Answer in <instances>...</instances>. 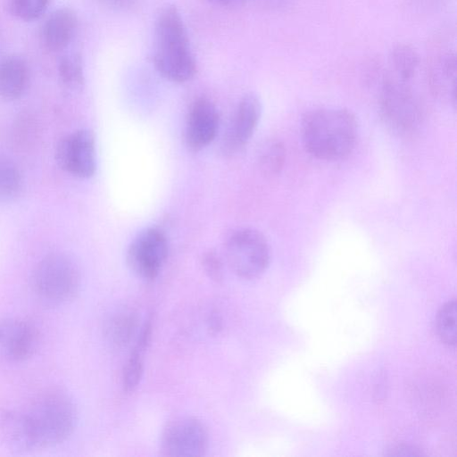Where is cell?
Instances as JSON below:
<instances>
[{"label":"cell","instance_id":"cell-21","mask_svg":"<svg viewBox=\"0 0 457 457\" xmlns=\"http://www.w3.org/2000/svg\"><path fill=\"white\" fill-rule=\"evenodd\" d=\"M286 160L284 145L278 140L266 142L260 149L258 162L262 171L269 176L278 175L283 169Z\"/></svg>","mask_w":457,"mask_h":457},{"label":"cell","instance_id":"cell-17","mask_svg":"<svg viewBox=\"0 0 457 457\" xmlns=\"http://www.w3.org/2000/svg\"><path fill=\"white\" fill-rule=\"evenodd\" d=\"M58 76L62 87L76 92L84 86L85 76L83 62L77 53H69L62 56L58 63Z\"/></svg>","mask_w":457,"mask_h":457},{"label":"cell","instance_id":"cell-23","mask_svg":"<svg viewBox=\"0 0 457 457\" xmlns=\"http://www.w3.org/2000/svg\"><path fill=\"white\" fill-rule=\"evenodd\" d=\"M31 114L21 113L14 121L12 141L19 148H28L36 142L38 135L37 120Z\"/></svg>","mask_w":457,"mask_h":457},{"label":"cell","instance_id":"cell-24","mask_svg":"<svg viewBox=\"0 0 457 457\" xmlns=\"http://www.w3.org/2000/svg\"><path fill=\"white\" fill-rule=\"evenodd\" d=\"M50 0H11L10 6L18 19L31 21L42 16Z\"/></svg>","mask_w":457,"mask_h":457},{"label":"cell","instance_id":"cell-13","mask_svg":"<svg viewBox=\"0 0 457 457\" xmlns=\"http://www.w3.org/2000/svg\"><path fill=\"white\" fill-rule=\"evenodd\" d=\"M77 28L78 17L72 9H56L42 26L41 40L45 48L54 53L62 51L73 40Z\"/></svg>","mask_w":457,"mask_h":457},{"label":"cell","instance_id":"cell-7","mask_svg":"<svg viewBox=\"0 0 457 457\" xmlns=\"http://www.w3.org/2000/svg\"><path fill=\"white\" fill-rule=\"evenodd\" d=\"M209 432L197 418L180 416L170 420L163 428L160 439L162 455L198 457L209 447Z\"/></svg>","mask_w":457,"mask_h":457},{"label":"cell","instance_id":"cell-16","mask_svg":"<svg viewBox=\"0 0 457 457\" xmlns=\"http://www.w3.org/2000/svg\"><path fill=\"white\" fill-rule=\"evenodd\" d=\"M139 317L132 309H120L107 319L104 336L114 348L126 347L139 332Z\"/></svg>","mask_w":457,"mask_h":457},{"label":"cell","instance_id":"cell-8","mask_svg":"<svg viewBox=\"0 0 457 457\" xmlns=\"http://www.w3.org/2000/svg\"><path fill=\"white\" fill-rule=\"evenodd\" d=\"M169 253L168 238L161 228H145L129 244L126 259L131 271L145 280L160 274Z\"/></svg>","mask_w":457,"mask_h":457},{"label":"cell","instance_id":"cell-14","mask_svg":"<svg viewBox=\"0 0 457 457\" xmlns=\"http://www.w3.org/2000/svg\"><path fill=\"white\" fill-rule=\"evenodd\" d=\"M428 81L432 92L439 98L455 103L456 55L443 51L436 54L429 63Z\"/></svg>","mask_w":457,"mask_h":457},{"label":"cell","instance_id":"cell-18","mask_svg":"<svg viewBox=\"0 0 457 457\" xmlns=\"http://www.w3.org/2000/svg\"><path fill=\"white\" fill-rule=\"evenodd\" d=\"M22 187V176L18 165L9 157L0 155V203L18 196Z\"/></svg>","mask_w":457,"mask_h":457},{"label":"cell","instance_id":"cell-12","mask_svg":"<svg viewBox=\"0 0 457 457\" xmlns=\"http://www.w3.org/2000/svg\"><path fill=\"white\" fill-rule=\"evenodd\" d=\"M220 125L215 104L206 98H198L190 106L185 126V142L192 151H200L216 137Z\"/></svg>","mask_w":457,"mask_h":457},{"label":"cell","instance_id":"cell-20","mask_svg":"<svg viewBox=\"0 0 457 457\" xmlns=\"http://www.w3.org/2000/svg\"><path fill=\"white\" fill-rule=\"evenodd\" d=\"M149 342L141 338L136 344L122 370V386L126 392H133L140 383L144 372L143 355Z\"/></svg>","mask_w":457,"mask_h":457},{"label":"cell","instance_id":"cell-27","mask_svg":"<svg viewBox=\"0 0 457 457\" xmlns=\"http://www.w3.org/2000/svg\"><path fill=\"white\" fill-rule=\"evenodd\" d=\"M208 2L220 6H231L242 3L244 0H207Z\"/></svg>","mask_w":457,"mask_h":457},{"label":"cell","instance_id":"cell-5","mask_svg":"<svg viewBox=\"0 0 457 457\" xmlns=\"http://www.w3.org/2000/svg\"><path fill=\"white\" fill-rule=\"evenodd\" d=\"M224 255L230 270L243 279L262 276L270 262V245L262 233L251 228L235 230L226 240Z\"/></svg>","mask_w":457,"mask_h":457},{"label":"cell","instance_id":"cell-26","mask_svg":"<svg viewBox=\"0 0 457 457\" xmlns=\"http://www.w3.org/2000/svg\"><path fill=\"white\" fill-rule=\"evenodd\" d=\"M104 4L108 6L114 8H124L129 6L133 0H101Z\"/></svg>","mask_w":457,"mask_h":457},{"label":"cell","instance_id":"cell-25","mask_svg":"<svg viewBox=\"0 0 457 457\" xmlns=\"http://www.w3.org/2000/svg\"><path fill=\"white\" fill-rule=\"evenodd\" d=\"M201 265L205 274L212 280L220 282L223 278V262L214 250L204 252L201 257Z\"/></svg>","mask_w":457,"mask_h":457},{"label":"cell","instance_id":"cell-15","mask_svg":"<svg viewBox=\"0 0 457 457\" xmlns=\"http://www.w3.org/2000/svg\"><path fill=\"white\" fill-rule=\"evenodd\" d=\"M29 73L27 62L17 55L8 56L0 63V96L15 100L27 88Z\"/></svg>","mask_w":457,"mask_h":457},{"label":"cell","instance_id":"cell-3","mask_svg":"<svg viewBox=\"0 0 457 457\" xmlns=\"http://www.w3.org/2000/svg\"><path fill=\"white\" fill-rule=\"evenodd\" d=\"M358 124L346 109L327 108L309 112L303 120L302 138L306 151L323 161H338L355 147Z\"/></svg>","mask_w":457,"mask_h":457},{"label":"cell","instance_id":"cell-4","mask_svg":"<svg viewBox=\"0 0 457 457\" xmlns=\"http://www.w3.org/2000/svg\"><path fill=\"white\" fill-rule=\"evenodd\" d=\"M31 281L34 293L43 303L59 305L77 295L81 276L77 262L70 255L53 253L37 264Z\"/></svg>","mask_w":457,"mask_h":457},{"label":"cell","instance_id":"cell-22","mask_svg":"<svg viewBox=\"0 0 457 457\" xmlns=\"http://www.w3.org/2000/svg\"><path fill=\"white\" fill-rule=\"evenodd\" d=\"M436 332L441 341L454 346L456 344V301H448L436 317Z\"/></svg>","mask_w":457,"mask_h":457},{"label":"cell","instance_id":"cell-2","mask_svg":"<svg viewBox=\"0 0 457 457\" xmlns=\"http://www.w3.org/2000/svg\"><path fill=\"white\" fill-rule=\"evenodd\" d=\"M153 59L157 71L174 83L187 82L196 73L186 25L173 4H166L157 15Z\"/></svg>","mask_w":457,"mask_h":457},{"label":"cell","instance_id":"cell-9","mask_svg":"<svg viewBox=\"0 0 457 457\" xmlns=\"http://www.w3.org/2000/svg\"><path fill=\"white\" fill-rule=\"evenodd\" d=\"M55 160L66 172L80 179L92 177L96 170V137L87 129L63 136L55 146Z\"/></svg>","mask_w":457,"mask_h":457},{"label":"cell","instance_id":"cell-6","mask_svg":"<svg viewBox=\"0 0 457 457\" xmlns=\"http://www.w3.org/2000/svg\"><path fill=\"white\" fill-rule=\"evenodd\" d=\"M379 110L385 123L395 132H413L421 120L419 98L408 85L398 78H386L379 95Z\"/></svg>","mask_w":457,"mask_h":457},{"label":"cell","instance_id":"cell-10","mask_svg":"<svg viewBox=\"0 0 457 457\" xmlns=\"http://www.w3.org/2000/svg\"><path fill=\"white\" fill-rule=\"evenodd\" d=\"M39 341L36 327L19 317L0 319V355L10 361H23L36 352Z\"/></svg>","mask_w":457,"mask_h":457},{"label":"cell","instance_id":"cell-11","mask_svg":"<svg viewBox=\"0 0 457 457\" xmlns=\"http://www.w3.org/2000/svg\"><path fill=\"white\" fill-rule=\"evenodd\" d=\"M262 110L256 94L251 92L242 96L223 139L224 154H237L248 144L259 124Z\"/></svg>","mask_w":457,"mask_h":457},{"label":"cell","instance_id":"cell-19","mask_svg":"<svg viewBox=\"0 0 457 457\" xmlns=\"http://www.w3.org/2000/svg\"><path fill=\"white\" fill-rule=\"evenodd\" d=\"M389 58L396 78L409 82L414 77L420 59L417 52L411 46L406 44L395 46Z\"/></svg>","mask_w":457,"mask_h":457},{"label":"cell","instance_id":"cell-1","mask_svg":"<svg viewBox=\"0 0 457 457\" xmlns=\"http://www.w3.org/2000/svg\"><path fill=\"white\" fill-rule=\"evenodd\" d=\"M78 420L74 402L59 389H46L21 405L0 409V436L11 448H49L67 440Z\"/></svg>","mask_w":457,"mask_h":457}]
</instances>
